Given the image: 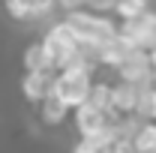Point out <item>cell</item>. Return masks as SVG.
<instances>
[{
  "label": "cell",
  "mask_w": 156,
  "mask_h": 153,
  "mask_svg": "<svg viewBox=\"0 0 156 153\" xmlns=\"http://www.w3.org/2000/svg\"><path fill=\"white\" fill-rule=\"evenodd\" d=\"M66 24L72 27V33L78 36V42H84V45H102L105 39L117 36V24L111 18H105V15H99L93 9H84V6H78V9H66Z\"/></svg>",
  "instance_id": "obj_1"
},
{
  "label": "cell",
  "mask_w": 156,
  "mask_h": 153,
  "mask_svg": "<svg viewBox=\"0 0 156 153\" xmlns=\"http://www.w3.org/2000/svg\"><path fill=\"white\" fill-rule=\"evenodd\" d=\"M90 84H93L90 69H57L54 72V84H51V93L57 99H63L69 108H75V105H81L87 99Z\"/></svg>",
  "instance_id": "obj_2"
},
{
  "label": "cell",
  "mask_w": 156,
  "mask_h": 153,
  "mask_svg": "<svg viewBox=\"0 0 156 153\" xmlns=\"http://www.w3.org/2000/svg\"><path fill=\"white\" fill-rule=\"evenodd\" d=\"M39 45H42L45 57L51 63V69H60V63L78 48V36L72 33V27H69L66 21H60V24H54V27L45 33V39H42Z\"/></svg>",
  "instance_id": "obj_3"
},
{
  "label": "cell",
  "mask_w": 156,
  "mask_h": 153,
  "mask_svg": "<svg viewBox=\"0 0 156 153\" xmlns=\"http://www.w3.org/2000/svg\"><path fill=\"white\" fill-rule=\"evenodd\" d=\"M117 72L123 81H129V84H144V81H150L153 78V63H150V54L144 51V48H129L123 60L117 63Z\"/></svg>",
  "instance_id": "obj_4"
},
{
  "label": "cell",
  "mask_w": 156,
  "mask_h": 153,
  "mask_svg": "<svg viewBox=\"0 0 156 153\" xmlns=\"http://www.w3.org/2000/svg\"><path fill=\"white\" fill-rule=\"evenodd\" d=\"M75 123H78V132L84 135V138H90V135H99V132L108 129L111 114L93 108L90 102H81V105H75Z\"/></svg>",
  "instance_id": "obj_5"
},
{
  "label": "cell",
  "mask_w": 156,
  "mask_h": 153,
  "mask_svg": "<svg viewBox=\"0 0 156 153\" xmlns=\"http://www.w3.org/2000/svg\"><path fill=\"white\" fill-rule=\"evenodd\" d=\"M54 72L57 69H36V72H27L21 81V90L30 102H39L51 93V84H54Z\"/></svg>",
  "instance_id": "obj_6"
},
{
  "label": "cell",
  "mask_w": 156,
  "mask_h": 153,
  "mask_svg": "<svg viewBox=\"0 0 156 153\" xmlns=\"http://www.w3.org/2000/svg\"><path fill=\"white\" fill-rule=\"evenodd\" d=\"M15 18H42L54 9V0H3Z\"/></svg>",
  "instance_id": "obj_7"
},
{
  "label": "cell",
  "mask_w": 156,
  "mask_h": 153,
  "mask_svg": "<svg viewBox=\"0 0 156 153\" xmlns=\"http://www.w3.org/2000/svg\"><path fill=\"white\" fill-rule=\"evenodd\" d=\"M129 141L135 153H156V123H138Z\"/></svg>",
  "instance_id": "obj_8"
},
{
  "label": "cell",
  "mask_w": 156,
  "mask_h": 153,
  "mask_svg": "<svg viewBox=\"0 0 156 153\" xmlns=\"http://www.w3.org/2000/svg\"><path fill=\"white\" fill-rule=\"evenodd\" d=\"M39 102H42V120L45 123H60L66 117V111H69V105L63 99H57L54 93H48L45 99H39Z\"/></svg>",
  "instance_id": "obj_9"
},
{
  "label": "cell",
  "mask_w": 156,
  "mask_h": 153,
  "mask_svg": "<svg viewBox=\"0 0 156 153\" xmlns=\"http://www.w3.org/2000/svg\"><path fill=\"white\" fill-rule=\"evenodd\" d=\"M111 12H114L120 21L138 18L141 12H147V0H114V3H111Z\"/></svg>",
  "instance_id": "obj_10"
},
{
  "label": "cell",
  "mask_w": 156,
  "mask_h": 153,
  "mask_svg": "<svg viewBox=\"0 0 156 153\" xmlns=\"http://www.w3.org/2000/svg\"><path fill=\"white\" fill-rule=\"evenodd\" d=\"M84 102H90L93 108L111 114V84H90V93H87Z\"/></svg>",
  "instance_id": "obj_11"
},
{
  "label": "cell",
  "mask_w": 156,
  "mask_h": 153,
  "mask_svg": "<svg viewBox=\"0 0 156 153\" xmlns=\"http://www.w3.org/2000/svg\"><path fill=\"white\" fill-rule=\"evenodd\" d=\"M24 66H27V72H36V69H51V63L45 57V51H42V45H30L27 51H24Z\"/></svg>",
  "instance_id": "obj_12"
},
{
  "label": "cell",
  "mask_w": 156,
  "mask_h": 153,
  "mask_svg": "<svg viewBox=\"0 0 156 153\" xmlns=\"http://www.w3.org/2000/svg\"><path fill=\"white\" fill-rule=\"evenodd\" d=\"M102 150H105V147H96L93 141H87V138H81V141L75 144V150H72V153H102Z\"/></svg>",
  "instance_id": "obj_13"
},
{
  "label": "cell",
  "mask_w": 156,
  "mask_h": 153,
  "mask_svg": "<svg viewBox=\"0 0 156 153\" xmlns=\"http://www.w3.org/2000/svg\"><path fill=\"white\" fill-rule=\"evenodd\" d=\"M144 117H156V87H150V93H147V105H144Z\"/></svg>",
  "instance_id": "obj_14"
},
{
  "label": "cell",
  "mask_w": 156,
  "mask_h": 153,
  "mask_svg": "<svg viewBox=\"0 0 156 153\" xmlns=\"http://www.w3.org/2000/svg\"><path fill=\"white\" fill-rule=\"evenodd\" d=\"M147 54H150V63H153V69H156V42L147 48Z\"/></svg>",
  "instance_id": "obj_15"
}]
</instances>
